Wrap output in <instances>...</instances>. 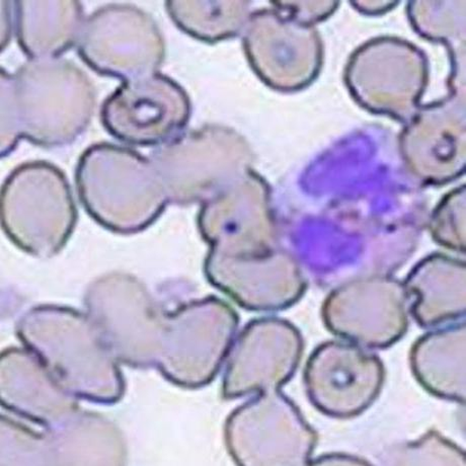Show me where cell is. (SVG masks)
Masks as SVG:
<instances>
[{"mask_svg":"<svg viewBox=\"0 0 466 466\" xmlns=\"http://www.w3.org/2000/svg\"><path fill=\"white\" fill-rule=\"evenodd\" d=\"M2 79V157L21 139L43 147L70 145L85 132L96 106L95 88L74 62L29 60Z\"/></svg>","mask_w":466,"mask_h":466,"instance_id":"6da1fadb","label":"cell"},{"mask_svg":"<svg viewBox=\"0 0 466 466\" xmlns=\"http://www.w3.org/2000/svg\"><path fill=\"white\" fill-rule=\"evenodd\" d=\"M76 181L80 202L89 217L123 235L148 228L168 203L152 161L110 143H97L84 152Z\"/></svg>","mask_w":466,"mask_h":466,"instance_id":"7a4b0ae2","label":"cell"},{"mask_svg":"<svg viewBox=\"0 0 466 466\" xmlns=\"http://www.w3.org/2000/svg\"><path fill=\"white\" fill-rule=\"evenodd\" d=\"M2 224L16 246L39 257L58 252L73 235L77 210L67 178L46 161L16 167L2 189Z\"/></svg>","mask_w":466,"mask_h":466,"instance_id":"3957f363","label":"cell"},{"mask_svg":"<svg viewBox=\"0 0 466 466\" xmlns=\"http://www.w3.org/2000/svg\"><path fill=\"white\" fill-rule=\"evenodd\" d=\"M243 142L227 128L205 127L160 146L150 160L168 202L205 203L236 183L243 172Z\"/></svg>","mask_w":466,"mask_h":466,"instance_id":"277c9868","label":"cell"},{"mask_svg":"<svg viewBox=\"0 0 466 466\" xmlns=\"http://www.w3.org/2000/svg\"><path fill=\"white\" fill-rule=\"evenodd\" d=\"M78 56L95 73L125 80L157 73L166 44L151 15L128 5H110L86 19Z\"/></svg>","mask_w":466,"mask_h":466,"instance_id":"5b68a950","label":"cell"},{"mask_svg":"<svg viewBox=\"0 0 466 466\" xmlns=\"http://www.w3.org/2000/svg\"><path fill=\"white\" fill-rule=\"evenodd\" d=\"M192 105L185 89L159 73L125 80L102 105L101 120L127 145L163 146L189 123Z\"/></svg>","mask_w":466,"mask_h":466,"instance_id":"8992f818","label":"cell"},{"mask_svg":"<svg viewBox=\"0 0 466 466\" xmlns=\"http://www.w3.org/2000/svg\"><path fill=\"white\" fill-rule=\"evenodd\" d=\"M237 319L228 306L217 299L195 302L167 317L163 349L165 366L201 364L208 380L227 354Z\"/></svg>","mask_w":466,"mask_h":466,"instance_id":"52a82bcc","label":"cell"},{"mask_svg":"<svg viewBox=\"0 0 466 466\" xmlns=\"http://www.w3.org/2000/svg\"><path fill=\"white\" fill-rule=\"evenodd\" d=\"M247 37L255 66L275 86L294 87L312 76L319 64V44L309 30L259 16Z\"/></svg>","mask_w":466,"mask_h":466,"instance_id":"ba28073f","label":"cell"},{"mask_svg":"<svg viewBox=\"0 0 466 466\" xmlns=\"http://www.w3.org/2000/svg\"><path fill=\"white\" fill-rule=\"evenodd\" d=\"M14 29L17 43L30 60L61 58L77 46L86 22L82 4L15 2Z\"/></svg>","mask_w":466,"mask_h":466,"instance_id":"9c48e42d","label":"cell"},{"mask_svg":"<svg viewBox=\"0 0 466 466\" xmlns=\"http://www.w3.org/2000/svg\"><path fill=\"white\" fill-rule=\"evenodd\" d=\"M167 12L178 29L205 42L227 40L239 31L247 6L241 2H167Z\"/></svg>","mask_w":466,"mask_h":466,"instance_id":"30bf717a","label":"cell"}]
</instances>
